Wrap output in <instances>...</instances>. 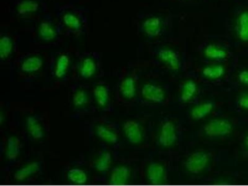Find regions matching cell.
<instances>
[{
    "mask_svg": "<svg viewBox=\"0 0 248 186\" xmlns=\"http://www.w3.org/2000/svg\"><path fill=\"white\" fill-rule=\"evenodd\" d=\"M175 1L180 3H192V2L198 1L199 0H174Z\"/></svg>",
    "mask_w": 248,
    "mask_h": 186,
    "instance_id": "836d02e7",
    "label": "cell"
},
{
    "mask_svg": "<svg viewBox=\"0 0 248 186\" xmlns=\"http://www.w3.org/2000/svg\"><path fill=\"white\" fill-rule=\"evenodd\" d=\"M124 138L128 143L133 145H139L143 142L144 128L141 124L136 119H128L122 127Z\"/></svg>",
    "mask_w": 248,
    "mask_h": 186,
    "instance_id": "44dd1931",
    "label": "cell"
},
{
    "mask_svg": "<svg viewBox=\"0 0 248 186\" xmlns=\"http://www.w3.org/2000/svg\"><path fill=\"white\" fill-rule=\"evenodd\" d=\"M93 108L94 110L110 112L112 110L110 86L106 81H99L91 87Z\"/></svg>",
    "mask_w": 248,
    "mask_h": 186,
    "instance_id": "7c38bea8",
    "label": "cell"
},
{
    "mask_svg": "<svg viewBox=\"0 0 248 186\" xmlns=\"http://www.w3.org/2000/svg\"><path fill=\"white\" fill-rule=\"evenodd\" d=\"M44 169L43 161L32 160L19 166L12 172V180L16 183H24L36 178Z\"/></svg>",
    "mask_w": 248,
    "mask_h": 186,
    "instance_id": "2e32d148",
    "label": "cell"
},
{
    "mask_svg": "<svg viewBox=\"0 0 248 186\" xmlns=\"http://www.w3.org/2000/svg\"><path fill=\"white\" fill-rule=\"evenodd\" d=\"M212 155L204 150L191 153L184 162V168L189 173H202L209 167L212 161Z\"/></svg>",
    "mask_w": 248,
    "mask_h": 186,
    "instance_id": "e0dca14e",
    "label": "cell"
},
{
    "mask_svg": "<svg viewBox=\"0 0 248 186\" xmlns=\"http://www.w3.org/2000/svg\"><path fill=\"white\" fill-rule=\"evenodd\" d=\"M63 30L58 21L52 16L44 14L40 20L37 28V39L43 44H54L59 39Z\"/></svg>",
    "mask_w": 248,
    "mask_h": 186,
    "instance_id": "4fadbf2b",
    "label": "cell"
},
{
    "mask_svg": "<svg viewBox=\"0 0 248 186\" xmlns=\"http://www.w3.org/2000/svg\"><path fill=\"white\" fill-rule=\"evenodd\" d=\"M140 92L141 99L149 103L162 104L167 98V93L162 86L152 82L143 83Z\"/></svg>",
    "mask_w": 248,
    "mask_h": 186,
    "instance_id": "603a6c76",
    "label": "cell"
},
{
    "mask_svg": "<svg viewBox=\"0 0 248 186\" xmlns=\"http://www.w3.org/2000/svg\"><path fill=\"white\" fill-rule=\"evenodd\" d=\"M23 144L18 137L11 136L8 137L4 145V156L6 163L10 167L17 163L21 154Z\"/></svg>",
    "mask_w": 248,
    "mask_h": 186,
    "instance_id": "d4e9b609",
    "label": "cell"
},
{
    "mask_svg": "<svg viewBox=\"0 0 248 186\" xmlns=\"http://www.w3.org/2000/svg\"><path fill=\"white\" fill-rule=\"evenodd\" d=\"M17 69L22 74L33 75L38 74L44 66V60L40 54L24 55L17 61Z\"/></svg>",
    "mask_w": 248,
    "mask_h": 186,
    "instance_id": "ffe728a7",
    "label": "cell"
},
{
    "mask_svg": "<svg viewBox=\"0 0 248 186\" xmlns=\"http://www.w3.org/2000/svg\"><path fill=\"white\" fill-rule=\"evenodd\" d=\"M47 9L45 0H16L10 11L15 17H28L46 14Z\"/></svg>",
    "mask_w": 248,
    "mask_h": 186,
    "instance_id": "5bb4252c",
    "label": "cell"
},
{
    "mask_svg": "<svg viewBox=\"0 0 248 186\" xmlns=\"http://www.w3.org/2000/svg\"><path fill=\"white\" fill-rule=\"evenodd\" d=\"M145 175L146 181L151 185H163L167 182V168L158 161H150L146 168Z\"/></svg>",
    "mask_w": 248,
    "mask_h": 186,
    "instance_id": "cb8c5ba5",
    "label": "cell"
},
{
    "mask_svg": "<svg viewBox=\"0 0 248 186\" xmlns=\"http://www.w3.org/2000/svg\"><path fill=\"white\" fill-rule=\"evenodd\" d=\"M16 48L15 39L6 33H1L0 38V58L1 62L9 61Z\"/></svg>",
    "mask_w": 248,
    "mask_h": 186,
    "instance_id": "f546056e",
    "label": "cell"
},
{
    "mask_svg": "<svg viewBox=\"0 0 248 186\" xmlns=\"http://www.w3.org/2000/svg\"><path fill=\"white\" fill-rule=\"evenodd\" d=\"M237 79H238V81L241 85L248 87V68L241 70L238 73Z\"/></svg>",
    "mask_w": 248,
    "mask_h": 186,
    "instance_id": "1f68e13d",
    "label": "cell"
},
{
    "mask_svg": "<svg viewBox=\"0 0 248 186\" xmlns=\"http://www.w3.org/2000/svg\"><path fill=\"white\" fill-rule=\"evenodd\" d=\"M138 78L134 71H128L121 75L117 83L116 98L124 103H131L138 93Z\"/></svg>",
    "mask_w": 248,
    "mask_h": 186,
    "instance_id": "8fae6325",
    "label": "cell"
},
{
    "mask_svg": "<svg viewBox=\"0 0 248 186\" xmlns=\"http://www.w3.org/2000/svg\"><path fill=\"white\" fill-rule=\"evenodd\" d=\"M152 54L159 65L170 72H177L181 69L182 57L180 51L168 40L154 43Z\"/></svg>",
    "mask_w": 248,
    "mask_h": 186,
    "instance_id": "5b68a950",
    "label": "cell"
},
{
    "mask_svg": "<svg viewBox=\"0 0 248 186\" xmlns=\"http://www.w3.org/2000/svg\"><path fill=\"white\" fill-rule=\"evenodd\" d=\"M100 53L83 52L78 55L75 62L72 78L77 82L89 81L103 76Z\"/></svg>",
    "mask_w": 248,
    "mask_h": 186,
    "instance_id": "3957f363",
    "label": "cell"
},
{
    "mask_svg": "<svg viewBox=\"0 0 248 186\" xmlns=\"http://www.w3.org/2000/svg\"><path fill=\"white\" fill-rule=\"evenodd\" d=\"M172 19L161 13H143L139 16L137 31L148 42L156 43L167 39L172 30Z\"/></svg>",
    "mask_w": 248,
    "mask_h": 186,
    "instance_id": "7a4b0ae2",
    "label": "cell"
},
{
    "mask_svg": "<svg viewBox=\"0 0 248 186\" xmlns=\"http://www.w3.org/2000/svg\"><path fill=\"white\" fill-rule=\"evenodd\" d=\"M227 62H206L201 69V75L208 80H217L222 78L228 70Z\"/></svg>",
    "mask_w": 248,
    "mask_h": 186,
    "instance_id": "484cf974",
    "label": "cell"
},
{
    "mask_svg": "<svg viewBox=\"0 0 248 186\" xmlns=\"http://www.w3.org/2000/svg\"><path fill=\"white\" fill-rule=\"evenodd\" d=\"M24 127L31 140L39 141L45 139L46 134V124L40 115H28L24 120Z\"/></svg>",
    "mask_w": 248,
    "mask_h": 186,
    "instance_id": "ac0fdd59",
    "label": "cell"
},
{
    "mask_svg": "<svg viewBox=\"0 0 248 186\" xmlns=\"http://www.w3.org/2000/svg\"><path fill=\"white\" fill-rule=\"evenodd\" d=\"M91 134L97 141L107 147L114 148L121 143V131L119 125L108 119L99 118L92 124Z\"/></svg>",
    "mask_w": 248,
    "mask_h": 186,
    "instance_id": "8992f818",
    "label": "cell"
},
{
    "mask_svg": "<svg viewBox=\"0 0 248 186\" xmlns=\"http://www.w3.org/2000/svg\"><path fill=\"white\" fill-rule=\"evenodd\" d=\"M199 85L194 79H187L179 87V100L182 103H189L194 100L198 94Z\"/></svg>",
    "mask_w": 248,
    "mask_h": 186,
    "instance_id": "83f0119b",
    "label": "cell"
},
{
    "mask_svg": "<svg viewBox=\"0 0 248 186\" xmlns=\"http://www.w3.org/2000/svg\"><path fill=\"white\" fill-rule=\"evenodd\" d=\"M75 61L70 52L65 50L52 53L48 63V72L51 79L64 83L72 78Z\"/></svg>",
    "mask_w": 248,
    "mask_h": 186,
    "instance_id": "277c9868",
    "label": "cell"
},
{
    "mask_svg": "<svg viewBox=\"0 0 248 186\" xmlns=\"http://www.w3.org/2000/svg\"><path fill=\"white\" fill-rule=\"evenodd\" d=\"M201 57L206 62H229L232 56L228 40L210 38L199 48Z\"/></svg>",
    "mask_w": 248,
    "mask_h": 186,
    "instance_id": "9c48e42d",
    "label": "cell"
},
{
    "mask_svg": "<svg viewBox=\"0 0 248 186\" xmlns=\"http://www.w3.org/2000/svg\"><path fill=\"white\" fill-rule=\"evenodd\" d=\"M228 39L248 44V8L238 7L226 23Z\"/></svg>",
    "mask_w": 248,
    "mask_h": 186,
    "instance_id": "ba28073f",
    "label": "cell"
},
{
    "mask_svg": "<svg viewBox=\"0 0 248 186\" xmlns=\"http://www.w3.org/2000/svg\"><path fill=\"white\" fill-rule=\"evenodd\" d=\"M236 104L240 109L248 111V92L241 93L238 94Z\"/></svg>",
    "mask_w": 248,
    "mask_h": 186,
    "instance_id": "4dcf8cb0",
    "label": "cell"
},
{
    "mask_svg": "<svg viewBox=\"0 0 248 186\" xmlns=\"http://www.w3.org/2000/svg\"><path fill=\"white\" fill-rule=\"evenodd\" d=\"M56 18L66 34L81 36L87 32V9L72 3L59 4L54 10Z\"/></svg>",
    "mask_w": 248,
    "mask_h": 186,
    "instance_id": "6da1fadb",
    "label": "cell"
},
{
    "mask_svg": "<svg viewBox=\"0 0 248 186\" xmlns=\"http://www.w3.org/2000/svg\"><path fill=\"white\" fill-rule=\"evenodd\" d=\"M178 140V132L176 125L171 121H163L157 132V141L161 147L170 148L174 145Z\"/></svg>",
    "mask_w": 248,
    "mask_h": 186,
    "instance_id": "7402d4cb",
    "label": "cell"
},
{
    "mask_svg": "<svg viewBox=\"0 0 248 186\" xmlns=\"http://www.w3.org/2000/svg\"><path fill=\"white\" fill-rule=\"evenodd\" d=\"M133 169L127 163H115L108 172L106 182L111 185H125L132 180Z\"/></svg>",
    "mask_w": 248,
    "mask_h": 186,
    "instance_id": "d6986e66",
    "label": "cell"
},
{
    "mask_svg": "<svg viewBox=\"0 0 248 186\" xmlns=\"http://www.w3.org/2000/svg\"><path fill=\"white\" fill-rule=\"evenodd\" d=\"M216 104L212 100H203L199 102L190 108V118L194 121H199L205 119L213 112Z\"/></svg>",
    "mask_w": 248,
    "mask_h": 186,
    "instance_id": "4316f807",
    "label": "cell"
},
{
    "mask_svg": "<svg viewBox=\"0 0 248 186\" xmlns=\"http://www.w3.org/2000/svg\"><path fill=\"white\" fill-rule=\"evenodd\" d=\"M70 103L74 112L87 113L94 111L91 87L86 83L77 81L70 86Z\"/></svg>",
    "mask_w": 248,
    "mask_h": 186,
    "instance_id": "30bf717a",
    "label": "cell"
},
{
    "mask_svg": "<svg viewBox=\"0 0 248 186\" xmlns=\"http://www.w3.org/2000/svg\"><path fill=\"white\" fill-rule=\"evenodd\" d=\"M116 155L111 148L102 145L90 159L89 167L97 181H106L108 172L116 163Z\"/></svg>",
    "mask_w": 248,
    "mask_h": 186,
    "instance_id": "52a82bcc",
    "label": "cell"
},
{
    "mask_svg": "<svg viewBox=\"0 0 248 186\" xmlns=\"http://www.w3.org/2000/svg\"><path fill=\"white\" fill-rule=\"evenodd\" d=\"M234 130V124L227 119H214L206 123L201 133L208 139L223 138L229 136Z\"/></svg>",
    "mask_w": 248,
    "mask_h": 186,
    "instance_id": "9a60e30c",
    "label": "cell"
},
{
    "mask_svg": "<svg viewBox=\"0 0 248 186\" xmlns=\"http://www.w3.org/2000/svg\"><path fill=\"white\" fill-rule=\"evenodd\" d=\"M66 182L75 185H84L90 182V172L86 168L77 167L70 168L66 170Z\"/></svg>",
    "mask_w": 248,
    "mask_h": 186,
    "instance_id": "f1b7e54d",
    "label": "cell"
},
{
    "mask_svg": "<svg viewBox=\"0 0 248 186\" xmlns=\"http://www.w3.org/2000/svg\"><path fill=\"white\" fill-rule=\"evenodd\" d=\"M243 148L246 152L248 153V134L246 135L245 138L243 140Z\"/></svg>",
    "mask_w": 248,
    "mask_h": 186,
    "instance_id": "d6a6232c",
    "label": "cell"
}]
</instances>
